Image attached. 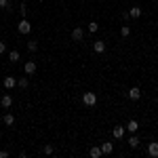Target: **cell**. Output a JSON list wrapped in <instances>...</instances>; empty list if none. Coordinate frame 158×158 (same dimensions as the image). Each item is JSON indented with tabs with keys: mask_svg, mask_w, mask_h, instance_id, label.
Returning a JSON list of instances; mask_svg holds the SVG:
<instances>
[{
	"mask_svg": "<svg viewBox=\"0 0 158 158\" xmlns=\"http://www.w3.org/2000/svg\"><path fill=\"white\" fill-rule=\"evenodd\" d=\"M127 97H129V99H133V101L141 99V89H139V86H131V89L127 91Z\"/></svg>",
	"mask_w": 158,
	"mask_h": 158,
	"instance_id": "4",
	"label": "cell"
},
{
	"mask_svg": "<svg viewBox=\"0 0 158 158\" xmlns=\"http://www.w3.org/2000/svg\"><path fill=\"white\" fill-rule=\"evenodd\" d=\"M17 32H19V34H23V36H27V34L32 32V23H30L25 17H21V21L17 23Z\"/></svg>",
	"mask_w": 158,
	"mask_h": 158,
	"instance_id": "2",
	"label": "cell"
},
{
	"mask_svg": "<svg viewBox=\"0 0 158 158\" xmlns=\"http://www.w3.org/2000/svg\"><path fill=\"white\" fill-rule=\"evenodd\" d=\"M36 70H38L36 61H25V63H23V74H27V76L36 74Z\"/></svg>",
	"mask_w": 158,
	"mask_h": 158,
	"instance_id": "3",
	"label": "cell"
},
{
	"mask_svg": "<svg viewBox=\"0 0 158 158\" xmlns=\"http://www.w3.org/2000/svg\"><path fill=\"white\" fill-rule=\"evenodd\" d=\"M89 32H91V34H97V32H99V23L91 21V23H89Z\"/></svg>",
	"mask_w": 158,
	"mask_h": 158,
	"instance_id": "21",
	"label": "cell"
},
{
	"mask_svg": "<svg viewBox=\"0 0 158 158\" xmlns=\"http://www.w3.org/2000/svg\"><path fill=\"white\" fill-rule=\"evenodd\" d=\"M101 152H103V154H112V152H114V143H112V141H103V143H101Z\"/></svg>",
	"mask_w": 158,
	"mask_h": 158,
	"instance_id": "12",
	"label": "cell"
},
{
	"mask_svg": "<svg viewBox=\"0 0 158 158\" xmlns=\"http://www.w3.org/2000/svg\"><path fill=\"white\" fill-rule=\"evenodd\" d=\"M148 154L152 158H158V141H150L148 143Z\"/></svg>",
	"mask_w": 158,
	"mask_h": 158,
	"instance_id": "7",
	"label": "cell"
},
{
	"mask_svg": "<svg viewBox=\"0 0 158 158\" xmlns=\"http://www.w3.org/2000/svg\"><path fill=\"white\" fill-rule=\"evenodd\" d=\"M53 152H55V148L51 146V143H47V146L42 148V154H47V156H51V154H53Z\"/></svg>",
	"mask_w": 158,
	"mask_h": 158,
	"instance_id": "22",
	"label": "cell"
},
{
	"mask_svg": "<svg viewBox=\"0 0 158 158\" xmlns=\"http://www.w3.org/2000/svg\"><path fill=\"white\" fill-rule=\"evenodd\" d=\"M17 86H21V89H27V86H30V80H27V78H19V80H17Z\"/></svg>",
	"mask_w": 158,
	"mask_h": 158,
	"instance_id": "20",
	"label": "cell"
},
{
	"mask_svg": "<svg viewBox=\"0 0 158 158\" xmlns=\"http://www.w3.org/2000/svg\"><path fill=\"white\" fill-rule=\"evenodd\" d=\"M0 9H6V11H11V4H9V0H0Z\"/></svg>",
	"mask_w": 158,
	"mask_h": 158,
	"instance_id": "23",
	"label": "cell"
},
{
	"mask_svg": "<svg viewBox=\"0 0 158 158\" xmlns=\"http://www.w3.org/2000/svg\"><path fill=\"white\" fill-rule=\"evenodd\" d=\"M2 122H4V124H6V127H13V124H15V116H13V114H9V112H6V114H4V118H2Z\"/></svg>",
	"mask_w": 158,
	"mask_h": 158,
	"instance_id": "15",
	"label": "cell"
},
{
	"mask_svg": "<svg viewBox=\"0 0 158 158\" xmlns=\"http://www.w3.org/2000/svg\"><path fill=\"white\" fill-rule=\"evenodd\" d=\"M2 53H6V44H4V42L0 40V55H2Z\"/></svg>",
	"mask_w": 158,
	"mask_h": 158,
	"instance_id": "25",
	"label": "cell"
},
{
	"mask_svg": "<svg viewBox=\"0 0 158 158\" xmlns=\"http://www.w3.org/2000/svg\"><path fill=\"white\" fill-rule=\"evenodd\" d=\"M127 141H129V146H131V148H137V146H139V137H137L135 133H131V137H129Z\"/></svg>",
	"mask_w": 158,
	"mask_h": 158,
	"instance_id": "16",
	"label": "cell"
},
{
	"mask_svg": "<svg viewBox=\"0 0 158 158\" xmlns=\"http://www.w3.org/2000/svg\"><path fill=\"white\" fill-rule=\"evenodd\" d=\"M82 103H85L86 108H95L97 106V95L93 91H86L85 95H82Z\"/></svg>",
	"mask_w": 158,
	"mask_h": 158,
	"instance_id": "1",
	"label": "cell"
},
{
	"mask_svg": "<svg viewBox=\"0 0 158 158\" xmlns=\"http://www.w3.org/2000/svg\"><path fill=\"white\" fill-rule=\"evenodd\" d=\"M27 51H30V53H36L38 51V42L36 40H27Z\"/></svg>",
	"mask_w": 158,
	"mask_h": 158,
	"instance_id": "18",
	"label": "cell"
},
{
	"mask_svg": "<svg viewBox=\"0 0 158 158\" xmlns=\"http://www.w3.org/2000/svg\"><path fill=\"white\" fill-rule=\"evenodd\" d=\"M82 38H85V30H82V27H74L72 30V40L74 42H80Z\"/></svg>",
	"mask_w": 158,
	"mask_h": 158,
	"instance_id": "6",
	"label": "cell"
},
{
	"mask_svg": "<svg viewBox=\"0 0 158 158\" xmlns=\"http://www.w3.org/2000/svg\"><path fill=\"white\" fill-rule=\"evenodd\" d=\"M19 13H21V17H25V15H27V9H25V4H21V9H19Z\"/></svg>",
	"mask_w": 158,
	"mask_h": 158,
	"instance_id": "24",
	"label": "cell"
},
{
	"mask_svg": "<svg viewBox=\"0 0 158 158\" xmlns=\"http://www.w3.org/2000/svg\"><path fill=\"white\" fill-rule=\"evenodd\" d=\"M0 158H9V152L6 150H0Z\"/></svg>",
	"mask_w": 158,
	"mask_h": 158,
	"instance_id": "26",
	"label": "cell"
},
{
	"mask_svg": "<svg viewBox=\"0 0 158 158\" xmlns=\"http://www.w3.org/2000/svg\"><path fill=\"white\" fill-rule=\"evenodd\" d=\"M127 131H129V133H137V131H139V122L135 120V118H133V120H129V122H127Z\"/></svg>",
	"mask_w": 158,
	"mask_h": 158,
	"instance_id": "9",
	"label": "cell"
},
{
	"mask_svg": "<svg viewBox=\"0 0 158 158\" xmlns=\"http://www.w3.org/2000/svg\"><path fill=\"white\" fill-rule=\"evenodd\" d=\"M129 15H131V19H139L141 17V6H131Z\"/></svg>",
	"mask_w": 158,
	"mask_h": 158,
	"instance_id": "14",
	"label": "cell"
},
{
	"mask_svg": "<svg viewBox=\"0 0 158 158\" xmlns=\"http://www.w3.org/2000/svg\"><path fill=\"white\" fill-rule=\"evenodd\" d=\"M124 131H127L124 124H116V127L112 129V137H114V139H122V137H124Z\"/></svg>",
	"mask_w": 158,
	"mask_h": 158,
	"instance_id": "5",
	"label": "cell"
},
{
	"mask_svg": "<svg viewBox=\"0 0 158 158\" xmlns=\"http://www.w3.org/2000/svg\"><path fill=\"white\" fill-rule=\"evenodd\" d=\"M19 59H21V55H19V51H11V53H9V61H13V63H17Z\"/></svg>",
	"mask_w": 158,
	"mask_h": 158,
	"instance_id": "17",
	"label": "cell"
},
{
	"mask_svg": "<svg viewBox=\"0 0 158 158\" xmlns=\"http://www.w3.org/2000/svg\"><path fill=\"white\" fill-rule=\"evenodd\" d=\"M2 85H4V89H15V86H17V78H13V76H4Z\"/></svg>",
	"mask_w": 158,
	"mask_h": 158,
	"instance_id": "8",
	"label": "cell"
},
{
	"mask_svg": "<svg viewBox=\"0 0 158 158\" xmlns=\"http://www.w3.org/2000/svg\"><path fill=\"white\" fill-rule=\"evenodd\" d=\"M93 51H95L97 55H101V53L106 51V42H103V40H95V44H93Z\"/></svg>",
	"mask_w": 158,
	"mask_h": 158,
	"instance_id": "10",
	"label": "cell"
},
{
	"mask_svg": "<svg viewBox=\"0 0 158 158\" xmlns=\"http://www.w3.org/2000/svg\"><path fill=\"white\" fill-rule=\"evenodd\" d=\"M89 154H91V158H101V156H103V152H101V146H93L91 150H89Z\"/></svg>",
	"mask_w": 158,
	"mask_h": 158,
	"instance_id": "11",
	"label": "cell"
},
{
	"mask_svg": "<svg viewBox=\"0 0 158 158\" xmlns=\"http://www.w3.org/2000/svg\"><path fill=\"white\" fill-rule=\"evenodd\" d=\"M120 36L122 38H129V36H131V27H129V25H122V27H120Z\"/></svg>",
	"mask_w": 158,
	"mask_h": 158,
	"instance_id": "19",
	"label": "cell"
},
{
	"mask_svg": "<svg viewBox=\"0 0 158 158\" xmlns=\"http://www.w3.org/2000/svg\"><path fill=\"white\" fill-rule=\"evenodd\" d=\"M0 106H2V108H11V106H13V97H11V95H2Z\"/></svg>",
	"mask_w": 158,
	"mask_h": 158,
	"instance_id": "13",
	"label": "cell"
}]
</instances>
